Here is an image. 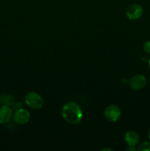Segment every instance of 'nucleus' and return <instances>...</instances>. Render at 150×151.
<instances>
[{"label": "nucleus", "instance_id": "9b49d317", "mask_svg": "<svg viewBox=\"0 0 150 151\" xmlns=\"http://www.w3.org/2000/svg\"><path fill=\"white\" fill-rule=\"evenodd\" d=\"M144 50L147 54H150V41H147L144 43Z\"/></svg>", "mask_w": 150, "mask_h": 151}, {"label": "nucleus", "instance_id": "423d86ee", "mask_svg": "<svg viewBox=\"0 0 150 151\" xmlns=\"http://www.w3.org/2000/svg\"><path fill=\"white\" fill-rule=\"evenodd\" d=\"M146 82L147 81L145 76L142 75H136L129 80V85L132 90L138 91L146 86Z\"/></svg>", "mask_w": 150, "mask_h": 151}, {"label": "nucleus", "instance_id": "f03ea898", "mask_svg": "<svg viewBox=\"0 0 150 151\" xmlns=\"http://www.w3.org/2000/svg\"><path fill=\"white\" fill-rule=\"evenodd\" d=\"M24 102L28 107L35 110L41 109L44 106V100L42 97L39 94L34 91H31L26 94Z\"/></svg>", "mask_w": 150, "mask_h": 151}, {"label": "nucleus", "instance_id": "4468645a", "mask_svg": "<svg viewBox=\"0 0 150 151\" xmlns=\"http://www.w3.org/2000/svg\"><path fill=\"white\" fill-rule=\"evenodd\" d=\"M113 150V149L110 148V147H104V148L101 149V151H112Z\"/></svg>", "mask_w": 150, "mask_h": 151}, {"label": "nucleus", "instance_id": "1a4fd4ad", "mask_svg": "<svg viewBox=\"0 0 150 151\" xmlns=\"http://www.w3.org/2000/svg\"><path fill=\"white\" fill-rule=\"evenodd\" d=\"M0 103H2L4 106L12 108L14 106L15 103H16V100H15L14 96L11 95V94L2 95L0 97Z\"/></svg>", "mask_w": 150, "mask_h": 151}, {"label": "nucleus", "instance_id": "7ed1b4c3", "mask_svg": "<svg viewBox=\"0 0 150 151\" xmlns=\"http://www.w3.org/2000/svg\"><path fill=\"white\" fill-rule=\"evenodd\" d=\"M104 117L107 121L111 122H116L120 119L121 116V111L117 106L110 105L105 109L104 112Z\"/></svg>", "mask_w": 150, "mask_h": 151}, {"label": "nucleus", "instance_id": "ddd939ff", "mask_svg": "<svg viewBox=\"0 0 150 151\" xmlns=\"http://www.w3.org/2000/svg\"><path fill=\"white\" fill-rule=\"evenodd\" d=\"M126 150H128V151H135V150H137V148H135V147H132V146H129V147L126 148Z\"/></svg>", "mask_w": 150, "mask_h": 151}, {"label": "nucleus", "instance_id": "6e6552de", "mask_svg": "<svg viewBox=\"0 0 150 151\" xmlns=\"http://www.w3.org/2000/svg\"><path fill=\"white\" fill-rule=\"evenodd\" d=\"M124 140L128 146L135 147L139 144L140 137L136 131H129L125 134Z\"/></svg>", "mask_w": 150, "mask_h": 151}, {"label": "nucleus", "instance_id": "39448f33", "mask_svg": "<svg viewBox=\"0 0 150 151\" xmlns=\"http://www.w3.org/2000/svg\"><path fill=\"white\" fill-rule=\"evenodd\" d=\"M13 117L14 122L18 125H25L30 119V113L26 109L20 108L15 111Z\"/></svg>", "mask_w": 150, "mask_h": 151}, {"label": "nucleus", "instance_id": "f8f14e48", "mask_svg": "<svg viewBox=\"0 0 150 151\" xmlns=\"http://www.w3.org/2000/svg\"><path fill=\"white\" fill-rule=\"evenodd\" d=\"M13 108L15 110H17V109H20V108H21V102H17L16 103H15L14 106H13Z\"/></svg>", "mask_w": 150, "mask_h": 151}, {"label": "nucleus", "instance_id": "20e7f679", "mask_svg": "<svg viewBox=\"0 0 150 151\" xmlns=\"http://www.w3.org/2000/svg\"><path fill=\"white\" fill-rule=\"evenodd\" d=\"M144 14V8L139 4H130L126 10V16L129 20H138Z\"/></svg>", "mask_w": 150, "mask_h": 151}, {"label": "nucleus", "instance_id": "dca6fc26", "mask_svg": "<svg viewBox=\"0 0 150 151\" xmlns=\"http://www.w3.org/2000/svg\"><path fill=\"white\" fill-rule=\"evenodd\" d=\"M148 65H149V69H150V58L149 59V61H148Z\"/></svg>", "mask_w": 150, "mask_h": 151}, {"label": "nucleus", "instance_id": "f257e3e1", "mask_svg": "<svg viewBox=\"0 0 150 151\" xmlns=\"http://www.w3.org/2000/svg\"><path fill=\"white\" fill-rule=\"evenodd\" d=\"M83 113L82 109L76 102L71 101L66 103L62 109V117L66 122L76 125L82 121Z\"/></svg>", "mask_w": 150, "mask_h": 151}, {"label": "nucleus", "instance_id": "2eb2a0df", "mask_svg": "<svg viewBox=\"0 0 150 151\" xmlns=\"http://www.w3.org/2000/svg\"><path fill=\"white\" fill-rule=\"evenodd\" d=\"M148 137H149V139H150V128H149V132H148Z\"/></svg>", "mask_w": 150, "mask_h": 151}, {"label": "nucleus", "instance_id": "0eeeda50", "mask_svg": "<svg viewBox=\"0 0 150 151\" xmlns=\"http://www.w3.org/2000/svg\"><path fill=\"white\" fill-rule=\"evenodd\" d=\"M13 116V109L7 106H0V124H7L11 120Z\"/></svg>", "mask_w": 150, "mask_h": 151}, {"label": "nucleus", "instance_id": "9d476101", "mask_svg": "<svg viewBox=\"0 0 150 151\" xmlns=\"http://www.w3.org/2000/svg\"><path fill=\"white\" fill-rule=\"evenodd\" d=\"M138 151H150V142H144L138 145L137 147Z\"/></svg>", "mask_w": 150, "mask_h": 151}]
</instances>
